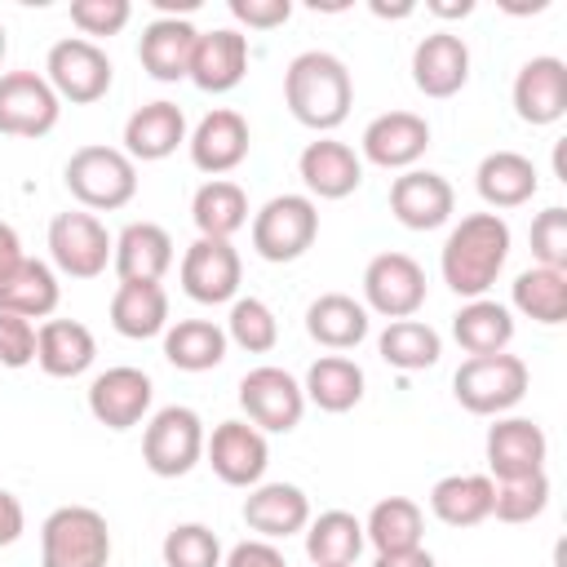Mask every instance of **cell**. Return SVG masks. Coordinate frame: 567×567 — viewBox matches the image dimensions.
Listing matches in <instances>:
<instances>
[{
    "instance_id": "6da1fadb",
    "label": "cell",
    "mask_w": 567,
    "mask_h": 567,
    "mask_svg": "<svg viewBox=\"0 0 567 567\" xmlns=\"http://www.w3.org/2000/svg\"><path fill=\"white\" fill-rule=\"evenodd\" d=\"M509 221L501 213H470L461 217L447 239H443V252H439V270H443V284L474 301V297H487V288L501 279L505 261H509Z\"/></svg>"
},
{
    "instance_id": "7a4b0ae2",
    "label": "cell",
    "mask_w": 567,
    "mask_h": 567,
    "mask_svg": "<svg viewBox=\"0 0 567 567\" xmlns=\"http://www.w3.org/2000/svg\"><path fill=\"white\" fill-rule=\"evenodd\" d=\"M284 102L297 124L315 133H332L346 124L354 106V80L350 66L328 49H306L284 71Z\"/></svg>"
},
{
    "instance_id": "3957f363",
    "label": "cell",
    "mask_w": 567,
    "mask_h": 567,
    "mask_svg": "<svg viewBox=\"0 0 567 567\" xmlns=\"http://www.w3.org/2000/svg\"><path fill=\"white\" fill-rule=\"evenodd\" d=\"M62 182L71 190V199L89 213H115L124 204H133L137 195V164L120 151V146H102L89 142L80 151H71Z\"/></svg>"
},
{
    "instance_id": "277c9868",
    "label": "cell",
    "mask_w": 567,
    "mask_h": 567,
    "mask_svg": "<svg viewBox=\"0 0 567 567\" xmlns=\"http://www.w3.org/2000/svg\"><path fill=\"white\" fill-rule=\"evenodd\" d=\"M111 527L93 505H58L40 523V567H106Z\"/></svg>"
},
{
    "instance_id": "5b68a950",
    "label": "cell",
    "mask_w": 567,
    "mask_h": 567,
    "mask_svg": "<svg viewBox=\"0 0 567 567\" xmlns=\"http://www.w3.org/2000/svg\"><path fill=\"white\" fill-rule=\"evenodd\" d=\"M527 363L518 354H478V359H465L452 377V394L465 412L474 416H505L509 408L523 403L527 394Z\"/></svg>"
},
{
    "instance_id": "8992f818",
    "label": "cell",
    "mask_w": 567,
    "mask_h": 567,
    "mask_svg": "<svg viewBox=\"0 0 567 567\" xmlns=\"http://www.w3.org/2000/svg\"><path fill=\"white\" fill-rule=\"evenodd\" d=\"M319 239V204L310 195H275L252 213V248L261 261H297Z\"/></svg>"
},
{
    "instance_id": "52a82bcc",
    "label": "cell",
    "mask_w": 567,
    "mask_h": 567,
    "mask_svg": "<svg viewBox=\"0 0 567 567\" xmlns=\"http://www.w3.org/2000/svg\"><path fill=\"white\" fill-rule=\"evenodd\" d=\"M204 421L186 403L159 408L142 430V461L155 478H182L204 461Z\"/></svg>"
},
{
    "instance_id": "ba28073f",
    "label": "cell",
    "mask_w": 567,
    "mask_h": 567,
    "mask_svg": "<svg viewBox=\"0 0 567 567\" xmlns=\"http://www.w3.org/2000/svg\"><path fill=\"white\" fill-rule=\"evenodd\" d=\"M44 80L49 89L58 93V102H71V106H89V102H102L111 93V80H115V66L106 58L102 44L84 40V35H66L49 49L44 58Z\"/></svg>"
},
{
    "instance_id": "9c48e42d",
    "label": "cell",
    "mask_w": 567,
    "mask_h": 567,
    "mask_svg": "<svg viewBox=\"0 0 567 567\" xmlns=\"http://www.w3.org/2000/svg\"><path fill=\"white\" fill-rule=\"evenodd\" d=\"M111 248H115V235L89 208H66L49 221V257L58 275L97 279L111 266Z\"/></svg>"
},
{
    "instance_id": "30bf717a",
    "label": "cell",
    "mask_w": 567,
    "mask_h": 567,
    "mask_svg": "<svg viewBox=\"0 0 567 567\" xmlns=\"http://www.w3.org/2000/svg\"><path fill=\"white\" fill-rule=\"evenodd\" d=\"M239 408H244L248 425H257L261 434H288L306 416V390L292 372H284L275 363H261V368L244 372Z\"/></svg>"
},
{
    "instance_id": "8fae6325",
    "label": "cell",
    "mask_w": 567,
    "mask_h": 567,
    "mask_svg": "<svg viewBox=\"0 0 567 567\" xmlns=\"http://www.w3.org/2000/svg\"><path fill=\"white\" fill-rule=\"evenodd\" d=\"M363 306L381 319H412L425 306V270L408 252H377L363 266Z\"/></svg>"
},
{
    "instance_id": "7c38bea8",
    "label": "cell",
    "mask_w": 567,
    "mask_h": 567,
    "mask_svg": "<svg viewBox=\"0 0 567 567\" xmlns=\"http://www.w3.org/2000/svg\"><path fill=\"white\" fill-rule=\"evenodd\" d=\"M62 102L40 71H0V133L44 137L58 128Z\"/></svg>"
},
{
    "instance_id": "4fadbf2b",
    "label": "cell",
    "mask_w": 567,
    "mask_h": 567,
    "mask_svg": "<svg viewBox=\"0 0 567 567\" xmlns=\"http://www.w3.org/2000/svg\"><path fill=\"white\" fill-rule=\"evenodd\" d=\"M239 279H244V261L239 248L230 239H195L182 252V292L199 306H221L239 297Z\"/></svg>"
},
{
    "instance_id": "5bb4252c",
    "label": "cell",
    "mask_w": 567,
    "mask_h": 567,
    "mask_svg": "<svg viewBox=\"0 0 567 567\" xmlns=\"http://www.w3.org/2000/svg\"><path fill=\"white\" fill-rule=\"evenodd\" d=\"M204 456L226 487H257L270 465V443L248 421H221L204 439Z\"/></svg>"
},
{
    "instance_id": "9a60e30c",
    "label": "cell",
    "mask_w": 567,
    "mask_h": 567,
    "mask_svg": "<svg viewBox=\"0 0 567 567\" xmlns=\"http://www.w3.org/2000/svg\"><path fill=\"white\" fill-rule=\"evenodd\" d=\"M151 399H155L151 377L142 368H128V363L106 368V372H97L89 381V412L106 430H133V425H142L146 412H151Z\"/></svg>"
},
{
    "instance_id": "2e32d148",
    "label": "cell",
    "mask_w": 567,
    "mask_h": 567,
    "mask_svg": "<svg viewBox=\"0 0 567 567\" xmlns=\"http://www.w3.org/2000/svg\"><path fill=\"white\" fill-rule=\"evenodd\" d=\"M514 115L532 128H545V124H558L567 115V62L554 58V53H540V58H527L514 75Z\"/></svg>"
},
{
    "instance_id": "e0dca14e",
    "label": "cell",
    "mask_w": 567,
    "mask_h": 567,
    "mask_svg": "<svg viewBox=\"0 0 567 567\" xmlns=\"http://www.w3.org/2000/svg\"><path fill=\"white\" fill-rule=\"evenodd\" d=\"M359 159L377 164V168H399L408 173L425 151H430V120L416 111H385L377 120H368L363 137H359Z\"/></svg>"
},
{
    "instance_id": "ac0fdd59",
    "label": "cell",
    "mask_w": 567,
    "mask_h": 567,
    "mask_svg": "<svg viewBox=\"0 0 567 567\" xmlns=\"http://www.w3.org/2000/svg\"><path fill=\"white\" fill-rule=\"evenodd\" d=\"M487 478H523V474H540L545 456H549V439L536 421L527 416H496V425L487 430Z\"/></svg>"
},
{
    "instance_id": "d6986e66",
    "label": "cell",
    "mask_w": 567,
    "mask_h": 567,
    "mask_svg": "<svg viewBox=\"0 0 567 567\" xmlns=\"http://www.w3.org/2000/svg\"><path fill=\"white\" fill-rule=\"evenodd\" d=\"M186 146H190V164L208 177H221L230 168H239L248 159V146H252V133H248V120L230 106H217L208 111L190 133H186Z\"/></svg>"
},
{
    "instance_id": "ffe728a7",
    "label": "cell",
    "mask_w": 567,
    "mask_h": 567,
    "mask_svg": "<svg viewBox=\"0 0 567 567\" xmlns=\"http://www.w3.org/2000/svg\"><path fill=\"white\" fill-rule=\"evenodd\" d=\"M456 208V190L443 173L408 168L390 182V213L408 230H439Z\"/></svg>"
},
{
    "instance_id": "44dd1931",
    "label": "cell",
    "mask_w": 567,
    "mask_h": 567,
    "mask_svg": "<svg viewBox=\"0 0 567 567\" xmlns=\"http://www.w3.org/2000/svg\"><path fill=\"white\" fill-rule=\"evenodd\" d=\"M470 80V44L439 27L430 35L416 40L412 49V84L425 93V97H456Z\"/></svg>"
},
{
    "instance_id": "7402d4cb",
    "label": "cell",
    "mask_w": 567,
    "mask_h": 567,
    "mask_svg": "<svg viewBox=\"0 0 567 567\" xmlns=\"http://www.w3.org/2000/svg\"><path fill=\"white\" fill-rule=\"evenodd\" d=\"M297 177L306 182L310 199H346L363 186V159L337 137H315L297 155Z\"/></svg>"
},
{
    "instance_id": "603a6c76",
    "label": "cell",
    "mask_w": 567,
    "mask_h": 567,
    "mask_svg": "<svg viewBox=\"0 0 567 567\" xmlns=\"http://www.w3.org/2000/svg\"><path fill=\"white\" fill-rule=\"evenodd\" d=\"M195 22L190 18H155L142 27V40H137V62L151 80L159 84H177L190 75V58H195Z\"/></svg>"
},
{
    "instance_id": "cb8c5ba5",
    "label": "cell",
    "mask_w": 567,
    "mask_h": 567,
    "mask_svg": "<svg viewBox=\"0 0 567 567\" xmlns=\"http://www.w3.org/2000/svg\"><path fill=\"white\" fill-rule=\"evenodd\" d=\"M248 75V35L235 27L199 31L195 58H190V84L199 93H230Z\"/></svg>"
},
{
    "instance_id": "d4e9b609",
    "label": "cell",
    "mask_w": 567,
    "mask_h": 567,
    "mask_svg": "<svg viewBox=\"0 0 567 567\" xmlns=\"http://www.w3.org/2000/svg\"><path fill=\"white\" fill-rule=\"evenodd\" d=\"M244 523L261 540H288L310 523V496L297 483H257L244 496Z\"/></svg>"
},
{
    "instance_id": "484cf974",
    "label": "cell",
    "mask_w": 567,
    "mask_h": 567,
    "mask_svg": "<svg viewBox=\"0 0 567 567\" xmlns=\"http://www.w3.org/2000/svg\"><path fill=\"white\" fill-rule=\"evenodd\" d=\"M186 142V115L177 102L168 97H155L146 106H137L128 120H124V155L137 164H155V159H168L177 146Z\"/></svg>"
},
{
    "instance_id": "4316f807",
    "label": "cell",
    "mask_w": 567,
    "mask_h": 567,
    "mask_svg": "<svg viewBox=\"0 0 567 567\" xmlns=\"http://www.w3.org/2000/svg\"><path fill=\"white\" fill-rule=\"evenodd\" d=\"M111 266H115L120 284H159L173 266V235L155 221H128L115 235Z\"/></svg>"
},
{
    "instance_id": "83f0119b",
    "label": "cell",
    "mask_w": 567,
    "mask_h": 567,
    "mask_svg": "<svg viewBox=\"0 0 567 567\" xmlns=\"http://www.w3.org/2000/svg\"><path fill=\"white\" fill-rule=\"evenodd\" d=\"M97 359V337L80 319H44L35 328V363L53 381H71L89 372Z\"/></svg>"
},
{
    "instance_id": "f1b7e54d",
    "label": "cell",
    "mask_w": 567,
    "mask_h": 567,
    "mask_svg": "<svg viewBox=\"0 0 567 567\" xmlns=\"http://www.w3.org/2000/svg\"><path fill=\"white\" fill-rule=\"evenodd\" d=\"M474 186H478V199L487 208H523L540 190V173L518 151H492V155L478 159Z\"/></svg>"
},
{
    "instance_id": "f546056e",
    "label": "cell",
    "mask_w": 567,
    "mask_h": 567,
    "mask_svg": "<svg viewBox=\"0 0 567 567\" xmlns=\"http://www.w3.org/2000/svg\"><path fill=\"white\" fill-rule=\"evenodd\" d=\"M368 328H372L368 306L354 301L350 292H323L306 306V332L323 350H354L368 337Z\"/></svg>"
},
{
    "instance_id": "4dcf8cb0",
    "label": "cell",
    "mask_w": 567,
    "mask_h": 567,
    "mask_svg": "<svg viewBox=\"0 0 567 567\" xmlns=\"http://www.w3.org/2000/svg\"><path fill=\"white\" fill-rule=\"evenodd\" d=\"M62 301V284L58 270L40 257H22V266L0 279V315H18V319H49Z\"/></svg>"
},
{
    "instance_id": "1f68e13d",
    "label": "cell",
    "mask_w": 567,
    "mask_h": 567,
    "mask_svg": "<svg viewBox=\"0 0 567 567\" xmlns=\"http://www.w3.org/2000/svg\"><path fill=\"white\" fill-rule=\"evenodd\" d=\"M452 337L456 346L478 359V354H505L514 341V315L509 306L492 301V297H474L452 315Z\"/></svg>"
},
{
    "instance_id": "d6a6232c",
    "label": "cell",
    "mask_w": 567,
    "mask_h": 567,
    "mask_svg": "<svg viewBox=\"0 0 567 567\" xmlns=\"http://www.w3.org/2000/svg\"><path fill=\"white\" fill-rule=\"evenodd\" d=\"M363 368L350 359V354H319L310 368H306V381H301V390H306V403H315L319 412H350V408H359V399H363Z\"/></svg>"
},
{
    "instance_id": "836d02e7",
    "label": "cell",
    "mask_w": 567,
    "mask_h": 567,
    "mask_svg": "<svg viewBox=\"0 0 567 567\" xmlns=\"http://www.w3.org/2000/svg\"><path fill=\"white\" fill-rule=\"evenodd\" d=\"M496 483L487 474H447L430 487V514L447 527H478L492 518Z\"/></svg>"
},
{
    "instance_id": "e575fe53",
    "label": "cell",
    "mask_w": 567,
    "mask_h": 567,
    "mask_svg": "<svg viewBox=\"0 0 567 567\" xmlns=\"http://www.w3.org/2000/svg\"><path fill=\"white\" fill-rule=\"evenodd\" d=\"M190 221L204 239H230L248 226V195L230 177H213L190 199Z\"/></svg>"
},
{
    "instance_id": "d590c367",
    "label": "cell",
    "mask_w": 567,
    "mask_h": 567,
    "mask_svg": "<svg viewBox=\"0 0 567 567\" xmlns=\"http://www.w3.org/2000/svg\"><path fill=\"white\" fill-rule=\"evenodd\" d=\"M111 328L128 341L159 337L168 328V292L164 284H120L111 297Z\"/></svg>"
},
{
    "instance_id": "8d00e7d4",
    "label": "cell",
    "mask_w": 567,
    "mask_h": 567,
    "mask_svg": "<svg viewBox=\"0 0 567 567\" xmlns=\"http://www.w3.org/2000/svg\"><path fill=\"white\" fill-rule=\"evenodd\" d=\"M226 328L213 319H177L164 328V359L177 372H208L226 359Z\"/></svg>"
},
{
    "instance_id": "74e56055",
    "label": "cell",
    "mask_w": 567,
    "mask_h": 567,
    "mask_svg": "<svg viewBox=\"0 0 567 567\" xmlns=\"http://www.w3.org/2000/svg\"><path fill=\"white\" fill-rule=\"evenodd\" d=\"M425 536V514L412 496H385L368 509L363 518V540L377 554H399V549H416Z\"/></svg>"
},
{
    "instance_id": "f35d334b",
    "label": "cell",
    "mask_w": 567,
    "mask_h": 567,
    "mask_svg": "<svg viewBox=\"0 0 567 567\" xmlns=\"http://www.w3.org/2000/svg\"><path fill=\"white\" fill-rule=\"evenodd\" d=\"M363 545V523L350 509H323L306 523V554L315 567H354Z\"/></svg>"
},
{
    "instance_id": "ab89813d",
    "label": "cell",
    "mask_w": 567,
    "mask_h": 567,
    "mask_svg": "<svg viewBox=\"0 0 567 567\" xmlns=\"http://www.w3.org/2000/svg\"><path fill=\"white\" fill-rule=\"evenodd\" d=\"M509 301L523 319H536L545 328L567 319V270H549V266H532L523 275H514Z\"/></svg>"
},
{
    "instance_id": "60d3db41",
    "label": "cell",
    "mask_w": 567,
    "mask_h": 567,
    "mask_svg": "<svg viewBox=\"0 0 567 567\" xmlns=\"http://www.w3.org/2000/svg\"><path fill=\"white\" fill-rule=\"evenodd\" d=\"M377 354L399 368V372H421L434 368L443 354V337L425 323V319H390L385 332L377 337Z\"/></svg>"
},
{
    "instance_id": "b9f144b4",
    "label": "cell",
    "mask_w": 567,
    "mask_h": 567,
    "mask_svg": "<svg viewBox=\"0 0 567 567\" xmlns=\"http://www.w3.org/2000/svg\"><path fill=\"white\" fill-rule=\"evenodd\" d=\"M226 341H235L248 354H270L279 341V319L261 297H235L226 315Z\"/></svg>"
},
{
    "instance_id": "7bdbcfd3",
    "label": "cell",
    "mask_w": 567,
    "mask_h": 567,
    "mask_svg": "<svg viewBox=\"0 0 567 567\" xmlns=\"http://www.w3.org/2000/svg\"><path fill=\"white\" fill-rule=\"evenodd\" d=\"M549 505V474H523V478H501L492 496V514L501 523H532Z\"/></svg>"
},
{
    "instance_id": "ee69618b",
    "label": "cell",
    "mask_w": 567,
    "mask_h": 567,
    "mask_svg": "<svg viewBox=\"0 0 567 567\" xmlns=\"http://www.w3.org/2000/svg\"><path fill=\"white\" fill-rule=\"evenodd\" d=\"M159 554H164V567H221V540L204 523H177V527H168Z\"/></svg>"
},
{
    "instance_id": "f6af8a7d",
    "label": "cell",
    "mask_w": 567,
    "mask_h": 567,
    "mask_svg": "<svg viewBox=\"0 0 567 567\" xmlns=\"http://www.w3.org/2000/svg\"><path fill=\"white\" fill-rule=\"evenodd\" d=\"M133 18L128 0H71V22L84 40H102V35H120Z\"/></svg>"
},
{
    "instance_id": "bcb514c9",
    "label": "cell",
    "mask_w": 567,
    "mask_h": 567,
    "mask_svg": "<svg viewBox=\"0 0 567 567\" xmlns=\"http://www.w3.org/2000/svg\"><path fill=\"white\" fill-rule=\"evenodd\" d=\"M532 257L536 266L567 270V208L549 204L545 213L532 217Z\"/></svg>"
},
{
    "instance_id": "7dc6e473",
    "label": "cell",
    "mask_w": 567,
    "mask_h": 567,
    "mask_svg": "<svg viewBox=\"0 0 567 567\" xmlns=\"http://www.w3.org/2000/svg\"><path fill=\"white\" fill-rule=\"evenodd\" d=\"M0 363L4 368H27L35 363V323L18 315H0Z\"/></svg>"
},
{
    "instance_id": "c3c4849f",
    "label": "cell",
    "mask_w": 567,
    "mask_h": 567,
    "mask_svg": "<svg viewBox=\"0 0 567 567\" xmlns=\"http://www.w3.org/2000/svg\"><path fill=\"white\" fill-rule=\"evenodd\" d=\"M230 18L252 31H275L292 18V0H230Z\"/></svg>"
},
{
    "instance_id": "681fc988",
    "label": "cell",
    "mask_w": 567,
    "mask_h": 567,
    "mask_svg": "<svg viewBox=\"0 0 567 567\" xmlns=\"http://www.w3.org/2000/svg\"><path fill=\"white\" fill-rule=\"evenodd\" d=\"M221 567H288V558H284V549H279L275 540L252 536V540H239V545L221 558Z\"/></svg>"
},
{
    "instance_id": "f907efd6",
    "label": "cell",
    "mask_w": 567,
    "mask_h": 567,
    "mask_svg": "<svg viewBox=\"0 0 567 567\" xmlns=\"http://www.w3.org/2000/svg\"><path fill=\"white\" fill-rule=\"evenodd\" d=\"M22 532H27V509H22V501L0 487V549L13 545Z\"/></svg>"
},
{
    "instance_id": "816d5d0a",
    "label": "cell",
    "mask_w": 567,
    "mask_h": 567,
    "mask_svg": "<svg viewBox=\"0 0 567 567\" xmlns=\"http://www.w3.org/2000/svg\"><path fill=\"white\" fill-rule=\"evenodd\" d=\"M22 239H18V230L9 226V221H0V279H9L18 266H22Z\"/></svg>"
},
{
    "instance_id": "f5cc1de1",
    "label": "cell",
    "mask_w": 567,
    "mask_h": 567,
    "mask_svg": "<svg viewBox=\"0 0 567 567\" xmlns=\"http://www.w3.org/2000/svg\"><path fill=\"white\" fill-rule=\"evenodd\" d=\"M372 567H439L434 563V554L430 549H399V554H377V563Z\"/></svg>"
},
{
    "instance_id": "db71d44e",
    "label": "cell",
    "mask_w": 567,
    "mask_h": 567,
    "mask_svg": "<svg viewBox=\"0 0 567 567\" xmlns=\"http://www.w3.org/2000/svg\"><path fill=\"white\" fill-rule=\"evenodd\" d=\"M430 13L434 18H465V13H474V4L470 0H461V4H430Z\"/></svg>"
},
{
    "instance_id": "11a10c76",
    "label": "cell",
    "mask_w": 567,
    "mask_h": 567,
    "mask_svg": "<svg viewBox=\"0 0 567 567\" xmlns=\"http://www.w3.org/2000/svg\"><path fill=\"white\" fill-rule=\"evenodd\" d=\"M372 13H377V18H408V13H412V4H394V9H385V4H372Z\"/></svg>"
},
{
    "instance_id": "9f6ffc18",
    "label": "cell",
    "mask_w": 567,
    "mask_h": 567,
    "mask_svg": "<svg viewBox=\"0 0 567 567\" xmlns=\"http://www.w3.org/2000/svg\"><path fill=\"white\" fill-rule=\"evenodd\" d=\"M4 53H9V31H4V22H0V66H4Z\"/></svg>"
}]
</instances>
